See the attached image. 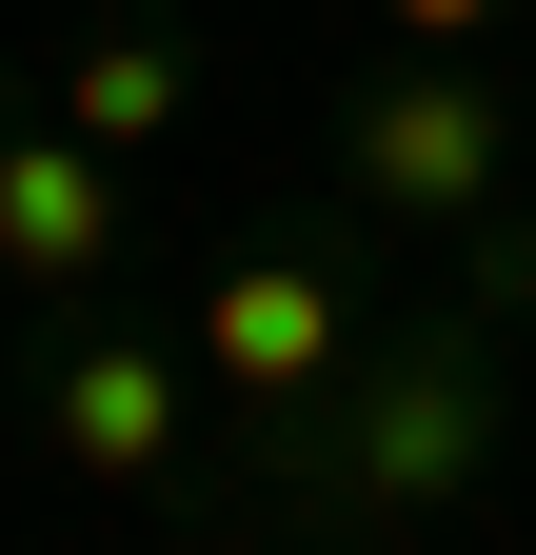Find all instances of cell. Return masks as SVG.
<instances>
[{
  "instance_id": "cell-3",
  "label": "cell",
  "mask_w": 536,
  "mask_h": 555,
  "mask_svg": "<svg viewBox=\"0 0 536 555\" xmlns=\"http://www.w3.org/2000/svg\"><path fill=\"white\" fill-rule=\"evenodd\" d=\"M21 416L100 476V496L179 516L199 555H258V535H239V476H219V397H199V337H179V318H119V298L21 318Z\"/></svg>"
},
{
  "instance_id": "cell-2",
  "label": "cell",
  "mask_w": 536,
  "mask_h": 555,
  "mask_svg": "<svg viewBox=\"0 0 536 555\" xmlns=\"http://www.w3.org/2000/svg\"><path fill=\"white\" fill-rule=\"evenodd\" d=\"M397 298H378V219L358 198H279V219H239L219 238V278H199V397H219V476H239V535H258V496H279V456L318 437V397L358 377V337H378Z\"/></svg>"
},
{
  "instance_id": "cell-7",
  "label": "cell",
  "mask_w": 536,
  "mask_h": 555,
  "mask_svg": "<svg viewBox=\"0 0 536 555\" xmlns=\"http://www.w3.org/2000/svg\"><path fill=\"white\" fill-rule=\"evenodd\" d=\"M497 21H536V0H378V40H437V60H497Z\"/></svg>"
},
{
  "instance_id": "cell-4",
  "label": "cell",
  "mask_w": 536,
  "mask_h": 555,
  "mask_svg": "<svg viewBox=\"0 0 536 555\" xmlns=\"http://www.w3.org/2000/svg\"><path fill=\"white\" fill-rule=\"evenodd\" d=\"M516 179H536V119L497 100V60H437V40H397L378 80H339V198H358L378 238L457 258L477 219H516Z\"/></svg>"
},
{
  "instance_id": "cell-8",
  "label": "cell",
  "mask_w": 536,
  "mask_h": 555,
  "mask_svg": "<svg viewBox=\"0 0 536 555\" xmlns=\"http://www.w3.org/2000/svg\"><path fill=\"white\" fill-rule=\"evenodd\" d=\"M516 119H536V100H516Z\"/></svg>"
},
{
  "instance_id": "cell-6",
  "label": "cell",
  "mask_w": 536,
  "mask_h": 555,
  "mask_svg": "<svg viewBox=\"0 0 536 555\" xmlns=\"http://www.w3.org/2000/svg\"><path fill=\"white\" fill-rule=\"evenodd\" d=\"M40 100L80 119L100 159H159V139L199 119V21H179V0H100V21H80V60H60Z\"/></svg>"
},
{
  "instance_id": "cell-5",
  "label": "cell",
  "mask_w": 536,
  "mask_h": 555,
  "mask_svg": "<svg viewBox=\"0 0 536 555\" xmlns=\"http://www.w3.org/2000/svg\"><path fill=\"white\" fill-rule=\"evenodd\" d=\"M119 258H140V179H119L100 139L60 119L21 60H0V278H21V318L119 298Z\"/></svg>"
},
{
  "instance_id": "cell-1",
  "label": "cell",
  "mask_w": 536,
  "mask_h": 555,
  "mask_svg": "<svg viewBox=\"0 0 536 555\" xmlns=\"http://www.w3.org/2000/svg\"><path fill=\"white\" fill-rule=\"evenodd\" d=\"M497 456H516V337L477 298H397L358 337V377L318 397V437L279 456L258 555H418L497 496Z\"/></svg>"
}]
</instances>
